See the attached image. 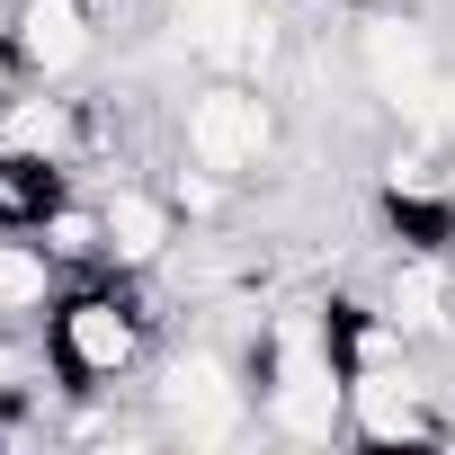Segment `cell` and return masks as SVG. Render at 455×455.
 <instances>
[{
    "mask_svg": "<svg viewBox=\"0 0 455 455\" xmlns=\"http://www.w3.org/2000/svg\"><path fill=\"white\" fill-rule=\"evenodd\" d=\"M10 36L28 81H81L108 45V10L99 0H10Z\"/></svg>",
    "mask_w": 455,
    "mask_h": 455,
    "instance_id": "8",
    "label": "cell"
},
{
    "mask_svg": "<svg viewBox=\"0 0 455 455\" xmlns=\"http://www.w3.org/2000/svg\"><path fill=\"white\" fill-rule=\"evenodd\" d=\"M170 152L233 179V188H259L286 152V108L268 81H242V72H205V90L179 99V125H170Z\"/></svg>",
    "mask_w": 455,
    "mask_h": 455,
    "instance_id": "3",
    "label": "cell"
},
{
    "mask_svg": "<svg viewBox=\"0 0 455 455\" xmlns=\"http://www.w3.org/2000/svg\"><path fill=\"white\" fill-rule=\"evenodd\" d=\"M348 72H357V99H375V116H384V125H402V134H437L446 36H437L419 10L366 0V19L348 28Z\"/></svg>",
    "mask_w": 455,
    "mask_h": 455,
    "instance_id": "4",
    "label": "cell"
},
{
    "mask_svg": "<svg viewBox=\"0 0 455 455\" xmlns=\"http://www.w3.org/2000/svg\"><path fill=\"white\" fill-rule=\"evenodd\" d=\"M251 375H259V428L286 446H331L348 437V366L331 348L322 304H277L251 331Z\"/></svg>",
    "mask_w": 455,
    "mask_h": 455,
    "instance_id": "1",
    "label": "cell"
},
{
    "mask_svg": "<svg viewBox=\"0 0 455 455\" xmlns=\"http://www.w3.org/2000/svg\"><path fill=\"white\" fill-rule=\"evenodd\" d=\"M152 393V419L170 446H242L259 428V375H251V339H179L161 357V384Z\"/></svg>",
    "mask_w": 455,
    "mask_h": 455,
    "instance_id": "2",
    "label": "cell"
},
{
    "mask_svg": "<svg viewBox=\"0 0 455 455\" xmlns=\"http://www.w3.org/2000/svg\"><path fill=\"white\" fill-rule=\"evenodd\" d=\"M28 233L63 259V277H108V214H99V188H90V196L63 188V196L28 223Z\"/></svg>",
    "mask_w": 455,
    "mask_h": 455,
    "instance_id": "12",
    "label": "cell"
},
{
    "mask_svg": "<svg viewBox=\"0 0 455 455\" xmlns=\"http://www.w3.org/2000/svg\"><path fill=\"white\" fill-rule=\"evenodd\" d=\"M19 81H28V63H19V36H10V28H0V108H10V99H19Z\"/></svg>",
    "mask_w": 455,
    "mask_h": 455,
    "instance_id": "15",
    "label": "cell"
},
{
    "mask_svg": "<svg viewBox=\"0 0 455 455\" xmlns=\"http://www.w3.org/2000/svg\"><path fill=\"white\" fill-rule=\"evenodd\" d=\"M437 143L455 152V45H446V81H437Z\"/></svg>",
    "mask_w": 455,
    "mask_h": 455,
    "instance_id": "14",
    "label": "cell"
},
{
    "mask_svg": "<svg viewBox=\"0 0 455 455\" xmlns=\"http://www.w3.org/2000/svg\"><path fill=\"white\" fill-rule=\"evenodd\" d=\"M45 357H54V384H72V393L134 384V366L152 357V313H143L134 277L63 286V304L45 313Z\"/></svg>",
    "mask_w": 455,
    "mask_h": 455,
    "instance_id": "5",
    "label": "cell"
},
{
    "mask_svg": "<svg viewBox=\"0 0 455 455\" xmlns=\"http://www.w3.org/2000/svg\"><path fill=\"white\" fill-rule=\"evenodd\" d=\"M99 214H108V277H161L188 242V214L170 196V179H108L99 188Z\"/></svg>",
    "mask_w": 455,
    "mask_h": 455,
    "instance_id": "7",
    "label": "cell"
},
{
    "mask_svg": "<svg viewBox=\"0 0 455 455\" xmlns=\"http://www.w3.org/2000/svg\"><path fill=\"white\" fill-rule=\"evenodd\" d=\"M63 188H72V170H54V161H36V152H10V143H0V223H19V233H28Z\"/></svg>",
    "mask_w": 455,
    "mask_h": 455,
    "instance_id": "13",
    "label": "cell"
},
{
    "mask_svg": "<svg viewBox=\"0 0 455 455\" xmlns=\"http://www.w3.org/2000/svg\"><path fill=\"white\" fill-rule=\"evenodd\" d=\"M348 437L357 446H455V419L428 411V384L411 366L348 375Z\"/></svg>",
    "mask_w": 455,
    "mask_h": 455,
    "instance_id": "9",
    "label": "cell"
},
{
    "mask_svg": "<svg viewBox=\"0 0 455 455\" xmlns=\"http://www.w3.org/2000/svg\"><path fill=\"white\" fill-rule=\"evenodd\" d=\"M170 45L205 72H242V81H268L277 54H286V19L268 0H170L161 10Z\"/></svg>",
    "mask_w": 455,
    "mask_h": 455,
    "instance_id": "6",
    "label": "cell"
},
{
    "mask_svg": "<svg viewBox=\"0 0 455 455\" xmlns=\"http://www.w3.org/2000/svg\"><path fill=\"white\" fill-rule=\"evenodd\" d=\"M0 143H10V152H36V161H54V170H81V161L99 152V108L72 99L63 81H36V90H19L10 108H0Z\"/></svg>",
    "mask_w": 455,
    "mask_h": 455,
    "instance_id": "10",
    "label": "cell"
},
{
    "mask_svg": "<svg viewBox=\"0 0 455 455\" xmlns=\"http://www.w3.org/2000/svg\"><path fill=\"white\" fill-rule=\"evenodd\" d=\"M63 259L36 242V233H19V223H0V331H36L54 304H63Z\"/></svg>",
    "mask_w": 455,
    "mask_h": 455,
    "instance_id": "11",
    "label": "cell"
}]
</instances>
